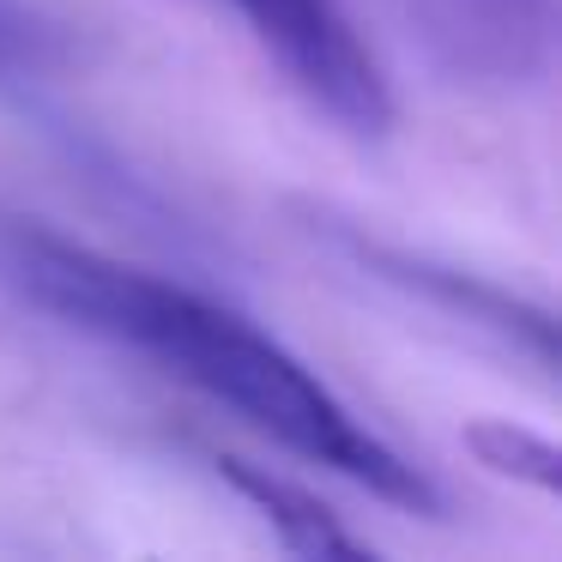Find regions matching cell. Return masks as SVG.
Returning a JSON list of instances; mask_svg holds the SVG:
<instances>
[{
    "mask_svg": "<svg viewBox=\"0 0 562 562\" xmlns=\"http://www.w3.org/2000/svg\"><path fill=\"white\" fill-rule=\"evenodd\" d=\"M279 74L351 139L393 134V86L345 0H231Z\"/></svg>",
    "mask_w": 562,
    "mask_h": 562,
    "instance_id": "7a4b0ae2",
    "label": "cell"
},
{
    "mask_svg": "<svg viewBox=\"0 0 562 562\" xmlns=\"http://www.w3.org/2000/svg\"><path fill=\"white\" fill-rule=\"evenodd\" d=\"M0 284L67 327L158 363L164 375L236 412L296 460L327 465L405 514L448 508L424 465L387 448L303 357H291L267 327H255L218 296L110 260L37 218H0Z\"/></svg>",
    "mask_w": 562,
    "mask_h": 562,
    "instance_id": "6da1fadb",
    "label": "cell"
},
{
    "mask_svg": "<svg viewBox=\"0 0 562 562\" xmlns=\"http://www.w3.org/2000/svg\"><path fill=\"white\" fill-rule=\"evenodd\" d=\"M345 248H351L375 279L400 284V291L436 303L441 315H453V321H465V327L502 339L514 357H532L544 375L557 369V321H550L544 303H526L520 291H502V284H490V279L436 267V260L405 255V248H387V243H369V236H345Z\"/></svg>",
    "mask_w": 562,
    "mask_h": 562,
    "instance_id": "3957f363",
    "label": "cell"
},
{
    "mask_svg": "<svg viewBox=\"0 0 562 562\" xmlns=\"http://www.w3.org/2000/svg\"><path fill=\"white\" fill-rule=\"evenodd\" d=\"M212 472H218L224 484H231L236 496L272 526V538H279L291 557H308V562L375 557V550H369L357 532H345L339 514H333L308 484H296V477L272 472V465H255V460H243V453H212Z\"/></svg>",
    "mask_w": 562,
    "mask_h": 562,
    "instance_id": "277c9868",
    "label": "cell"
},
{
    "mask_svg": "<svg viewBox=\"0 0 562 562\" xmlns=\"http://www.w3.org/2000/svg\"><path fill=\"white\" fill-rule=\"evenodd\" d=\"M49 55H55L49 49V31L0 7V74H37Z\"/></svg>",
    "mask_w": 562,
    "mask_h": 562,
    "instance_id": "8992f818",
    "label": "cell"
},
{
    "mask_svg": "<svg viewBox=\"0 0 562 562\" xmlns=\"http://www.w3.org/2000/svg\"><path fill=\"white\" fill-rule=\"evenodd\" d=\"M460 448L484 465L490 477H508V484H526L538 496H557L562 490V453L550 436L526 424H508V417H477V424L460 429Z\"/></svg>",
    "mask_w": 562,
    "mask_h": 562,
    "instance_id": "5b68a950",
    "label": "cell"
}]
</instances>
